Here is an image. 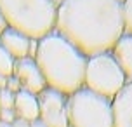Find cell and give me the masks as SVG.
<instances>
[{
    "label": "cell",
    "instance_id": "obj_1",
    "mask_svg": "<svg viewBox=\"0 0 132 127\" xmlns=\"http://www.w3.org/2000/svg\"><path fill=\"white\" fill-rule=\"evenodd\" d=\"M85 58L111 52L125 33L122 0H64L57 5L56 30Z\"/></svg>",
    "mask_w": 132,
    "mask_h": 127
},
{
    "label": "cell",
    "instance_id": "obj_2",
    "mask_svg": "<svg viewBox=\"0 0 132 127\" xmlns=\"http://www.w3.org/2000/svg\"><path fill=\"white\" fill-rule=\"evenodd\" d=\"M33 59L49 89L71 96L84 87L87 58L57 31L40 38Z\"/></svg>",
    "mask_w": 132,
    "mask_h": 127
},
{
    "label": "cell",
    "instance_id": "obj_3",
    "mask_svg": "<svg viewBox=\"0 0 132 127\" xmlns=\"http://www.w3.org/2000/svg\"><path fill=\"white\" fill-rule=\"evenodd\" d=\"M0 12L9 28L33 40L56 30L57 5L52 0H0Z\"/></svg>",
    "mask_w": 132,
    "mask_h": 127
},
{
    "label": "cell",
    "instance_id": "obj_4",
    "mask_svg": "<svg viewBox=\"0 0 132 127\" xmlns=\"http://www.w3.org/2000/svg\"><path fill=\"white\" fill-rule=\"evenodd\" d=\"M70 127H113L111 101L85 87L68 96Z\"/></svg>",
    "mask_w": 132,
    "mask_h": 127
},
{
    "label": "cell",
    "instance_id": "obj_5",
    "mask_svg": "<svg viewBox=\"0 0 132 127\" xmlns=\"http://www.w3.org/2000/svg\"><path fill=\"white\" fill-rule=\"evenodd\" d=\"M127 78L120 70L111 52H101L87 58L84 87L113 101V98L125 87Z\"/></svg>",
    "mask_w": 132,
    "mask_h": 127
},
{
    "label": "cell",
    "instance_id": "obj_6",
    "mask_svg": "<svg viewBox=\"0 0 132 127\" xmlns=\"http://www.w3.org/2000/svg\"><path fill=\"white\" fill-rule=\"evenodd\" d=\"M37 98H38V120H42L47 127H70L68 96L47 87Z\"/></svg>",
    "mask_w": 132,
    "mask_h": 127
},
{
    "label": "cell",
    "instance_id": "obj_7",
    "mask_svg": "<svg viewBox=\"0 0 132 127\" xmlns=\"http://www.w3.org/2000/svg\"><path fill=\"white\" fill-rule=\"evenodd\" d=\"M12 75L19 80L23 91H28V92L38 96L44 89H47L44 75L40 73V70H38V66H37V63H35L33 58H24V59L16 61Z\"/></svg>",
    "mask_w": 132,
    "mask_h": 127
},
{
    "label": "cell",
    "instance_id": "obj_8",
    "mask_svg": "<svg viewBox=\"0 0 132 127\" xmlns=\"http://www.w3.org/2000/svg\"><path fill=\"white\" fill-rule=\"evenodd\" d=\"M31 44H33V38L23 35L21 31H16L12 28H7L5 31L0 35V45L16 61L24 59V58H31Z\"/></svg>",
    "mask_w": 132,
    "mask_h": 127
},
{
    "label": "cell",
    "instance_id": "obj_9",
    "mask_svg": "<svg viewBox=\"0 0 132 127\" xmlns=\"http://www.w3.org/2000/svg\"><path fill=\"white\" fill-rule=\"evenodd\" d=\"M113 127H132V82H127L111 101Z\"/></svg>",
    "mask_w": 132,
    "mask_h": 127
},
{
    "label": "cell",
    "instance_id": "obj_10",
    "mask_svg": "<svg viewBox=\"0 0 132 127\" xmlns=\"http://www.w3.org/2000/svg\"><path fill=\"white\" fill-rule=\"evenodd\" d=\"M14 113L16 118L26 122H33L38 118V98L37 94H31L21 89L14 94Z\"/></svg>",
    "mask_w": 132,
    "mask_h": 127
},
{
    "label": "cell",
    "instance_id": "obj_11",
    "mask_svg": "<svg viewBox=\"0 0 132 127\" xmlns=\"http://www.w3.org/2000/svg\"><path fill=\"white\" fill-rule=\"evenodd\" d=\"M115 61L118 63L120 70L123 72L127 82H132V35L123 33L111 49Z\"/></svg>",
    "mask_w": 132,
    "mask_h": 127
},
{
    "label": "cell",
    "instance_id": "obj_12",
    "mask_svg": "<svg viewBox=\"0 0 132 127\" xmlns=\"http://www.w3.org/2000/svg\"><path fill=\"white\" fill-rule=\"evenodd\" d=\"M14 65H16V59L0 45V75L11 77L14 73Z\"/></svg>",
    "mask_w": 132,
    "mask_h": 127
},
{
    "label": "cell",
    "instance_id": "obj_13",
    "mask_svg": "<svg viewBox=\"0 0 132 127\" xmlns=\"http://www.w3.org/2000/svg\"><path fill=\"white\" fill-rule=\"evenodd\" d=\"M123 4V28L125 33L132 35V0H122Z\"/></svg>",
    "mask_w": 132,
    "mask_h": 127
},
{
    "label": "cell",
    "instance_id": "obj_14",
    "mask_svg": "<svg viewBox=\"0 0 132 127\" xmlns=\"http://www.w3.org/2000/svg\"><path fill=\"white\" fill-rule=\"evenodd\" d=\"M0 110H14V94L7 89L0 91Z\"/></svg>",
    "mask_w": 132,
    "mask_h": 127
},
{
    "label": "cell",
    "instance_id": "obj_15",
    "mask_svg": "<svg viewBox=\"0 0 132 127\" xmlns=\"http://www.w3.org/2000/svg\"><path fill=\"white\" fill-rule=\"evenodd\" d=\"M5 89H7V91H11L12 94L19 92V91H21V84H19V80H18L14 75L7 77V87H5Z\"/></svg>",
    "mask_w": 132,
    "mask_h": 127
},
{
    "label": "cell",
    "instance_id": "obj_16",
    "mask_svg": "<svg viewBox=\"0 0 132 127\" xmlns=\"http://www.w3.org/2000/svg\"><path fill=\"white\" fill-rule=\"evenodd\" d=\"M14 120H16V113H14V110H0V122L12 124Z\"/></svg>",
    "mask_w": 132,
    "mask_h": 127
},
{
    "label": "cell",
    "instance_id": "obj_17",
    "mask_svg": "<svg viewBox=\"0 0 132 127\" xmlns=\"http://www.w3.org/2000/svg\"><path fill=\"white\" fill-rule=\"evenodd\" d=\"M12 127H31V124L26 120H21V118H16L12 122Z\"/></svg>",
    "mask_w": 132,
    "mask_h": 127
},
{
    "label": "cell",
    "instance_id": "obj_18",
    "mask_svg": "<svg viewBox=\"0 0 132 127\" xmlns=\"http://www.w3.org/2000/svg\"><path fill=\"white\" fill-rule=\"evenodd\" d=\"M7 28H9V26H7V23H5V19H4V16H2V12H0V35L4 33V31H5Z\"/></svg>",
    "mask_w": 132,
    "mask_h": 127
},
{
    "label": "cell",
    "instance_id": "obj_19",
    "mask_svg": "<svg viewBox=\"0 0 132 127\" xmlns=\"http://www.w3.org/2000/svg\"><path fill=\"white\" fill-rule=\"evenodd\" d=\"M5 87H7V77L0 75V91H2V89H5Z\"/></svg>",
    "mask_w": 132,
    "mask_h": 127
},
{
    "label": "cell",
    "instance_id": "obj_20",
    "mask_svg": "<svg viewBox=\"0 0 132 127\" xmlns=\"http://www.w3.org/2000/svg\"><path fill=\"white\" fill-rule=\"evenodd\" d=\"M30 124H31V127H47L45 124H44L42 120H38V118H37V120H33V122H30Z\"/></svg>",
    "mask_w": 132,
    "mask_h": 127
},
{
    "label": "cell",
    "instance_id": "obj_21",
    "mask_svg": "<svg viewBox=\"0 0 132 127\" xmlns=\"http://www.w3.org/2000/svg\"><path fill=\"white\" fill-rule=\"evenodd\" d=\"M0 127H12V124H5V122H0Z\"/></svg>",
    "mask_w": 132,
    "mask_h": 127
},
{
    "label": "cell",
    "instance_id": "obj_22",
    "mask_svg": "<svg viewBox=\"0 0 132 127\" xmlns=\"http://www.w3.org/2000/svg\"><path fill=\"white\" fill-rule=\"evenodd\" d=\"M52 2H54V4H56V5H59L61 2H64V0H52Z\"/></svg>",
    "mask_w": 132,
    "mask_h": 127
}]
</instances>
